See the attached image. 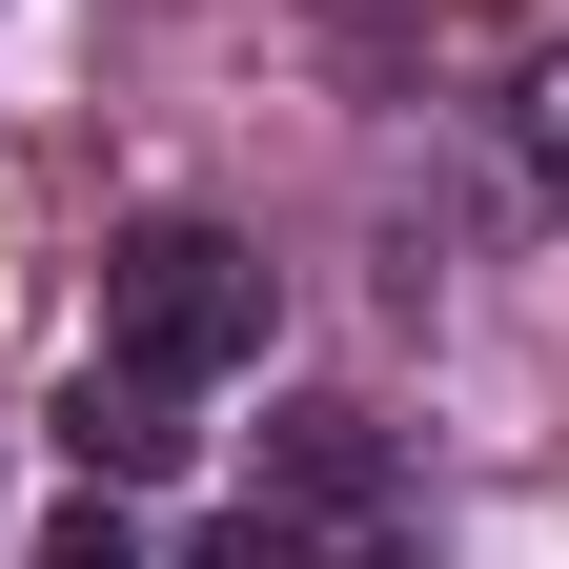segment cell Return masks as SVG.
<instances>
[{
  "label": "cell",
  "instance_id": "cell-4",
  "mask_svg": "<svg viewBox=\"0 0 569 569\" xmlns=\"http://www.w3.org/2000/svg\"><path fill=\"white\" fill-rule=\"evenodd\" d=\"M203 569H326V549L284 529V509H224V529H203Z\"/></svg>",
  "mask_w": 569,
  "mask_h": 569
},
{
  "label": "cell",
  "instance_id": "cell-5",
  "mask_svg": "<svg viewBox=\"0 0 569 569\" xmlns=\"http://www.w3.org/2000/svg\"><path fill=\"white\" fill-rule=\"evenodd\" d=\"M41 569H142V529H122V509H102V488H82V509H61V529H41Z\"/></svg>",
  "mask_w": 569,
  "mask_h": 569
},
{
  "label": "cell",
  "instance_id": "cell-3",
  "mask_svg": "<svg viewBox=\"0 0 569 569\" xmlns=\"http://www.w3.org/2000/svg\"><path fill=\"white\" fill-rule=\"evenodd\" d=\"M284 488H306V509H346V488H367V427L306 407V427H284Z\"/></svg>",
  "mask_w": 569,
  "mask_h": 569
},
{
  "label": "cell",
  "instance_id": "cell-1",
  "mask_svg": "<svg viewBox=\"0 0 569 569\" xmlns=\"http://www.w3.org/2000/svg\"><path fill=\"white\" fill-rule=\"evenodd\" d=\"M102 346L163 367V387H224V367H264V264H244L224 224H142V244L102 264Z\"/></svg>",
  "mask_w": 569,
  "mask_h": 569
},
{
  "label": "cell",
  "instance_id": "cell-6",
  "mask_svg": "<svg viewBox=\"0 0 569 569\" xmlns=\"http://www.w3.org/2000/svg\"><path fill=\"white\" fill-rule=\"evenodd\" d=\"M529 183L569 203V61H549V82H529Z\"/></svg>",
  "mask_w": 569,
  "mask_h": 569
},
{
  "label": "cell",
  "instance_id": "cell-2",
  "mask_svg": "<svg viewBox=\"0 0 569 569\" xmlns=\"http://www.w3.org/2000/svg\"><path fill=\"white\" fill-rule=\"evenodd\" d=\"M61 448H82V488H163L203 427H183V387H163V367H122V346H102V367L61 387Z\"/></svg>",
  "mask_w": 569,
  "mask_h": 569
}]
</instances>
